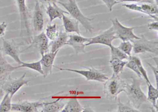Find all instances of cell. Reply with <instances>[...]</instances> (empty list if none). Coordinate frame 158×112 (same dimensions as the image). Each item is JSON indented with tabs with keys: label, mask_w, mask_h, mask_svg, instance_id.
<instances>
[{
	"label": "cell",
	"mask_w": 158,
	"mask_h": 112,
	"mask_svg": "<svg viewBox=\"0 0 158 112\" xmlns=\"http://www.w3.org/2000/svg\"><path fill=\"white\" fill-rule=\"evenodd\" d=\"M154 1V2H155V4L158 5V0H153Z\"/></svg>",
	"instance_id": "ab89813d"
},
{
	"label": "cell",
	"mask_w": 158,
	"mask_h": 112,
	"mask_svg": "<svg viewBox=\"0 0 158 112\" xmlns=\"http://www.w3.org/2000/svg\"><path fill=\"white\" fill-rule=\"evenodd\" d=\"M7 27V24L5 22L0 24V37H2L5 35V32Z\"/></svg>",
	"instance_id": "8d00e7d4"
},
{
	"label": "cell",
	"mask_w": 158,
	"mask_h": 112,
	"mask_svg": "<svg viewBox=\"0 0 158 112\" xmlns=\"http://www.w3.org/2000/svg\"><path fill=\"white\" fill-rule=\"evenodd\" d=\"M118 112H140L139 109H135L132 106H129L127 104L123 103L120 101V99H118Z\"/></svg>",
	"instance_id": "4dcf8cb0"
},
{
	"label": "cell",
	"mask_w": 158,
	"mask_h": 112,
	"mask_svg": "<svg viewBox=\"0 0 158 112\" xmlns=\"http://www.w3.org/2000/svg\"><path fill=\"white\" fill-rule=\"evenodd\" d=\"M111 21L112 23V27L115 36L123 42L127 41L131 42L140 38L134 33V29L137 27H127L124 26L116 18L114 20H111Z\"/></svg>",
	"instance_id": "5b68a950"
},
{
	"label": "cell",
	"mask_w": 158,
	"mask_h": 112,
	"mask_svg": "<svg viewBox=\"0 0 158 112\" xmlns=\"http://www.w3.org/2000/svg\"><path fill=\"white\" fill-rule=\"evenodd\" d=\"M101 1L107 6L110 12L112 11L114 6H115L116 4L120 3L118 0H101Z\"/></svg>",
	"instance_id": "d6a6232c"
},
{
	"label": "cell",
	"mask_w": 158,
	"mask_h": 112,
	"mask_svg": "<svg viewBox=\"0 0 158 112\" xmlns=\"http://www.w3.org/2000/svg\"><path fill=\"white\" fill-rule=\"evenodd\" d=\"M148 27L150 30H153L158 32V21H154L149 23L148 24Z\"/></svg>",
	"instance_id": "d590c367"
},
{
	"label": "cell",
	"mask_w": 158,
	"mask_h": 112,
	"mask_svg": "<svg viewBox=\"0 0 158 112\" xmlns=\"http://www.w3.org/2000/svg\"><path fill=\"white\" fill-rule=\"evenodd\" d=\"M133 45V50L135 54H140L146 52L153 53L157 56L158 54V42L154 40H148L144 35L141 37L131 41Z\"/></svg>",
	"instance_id": "277c9868"
},
{
	"label": "cell",
	"mask_w": 158,
	"mask_h": 112,
	"mask_svg": "<svg viewBox=\"0 0 158 112\" xmlns=\"http://www.w3.org/2000/svg\"><path fill=\"white\" fill-rule=\"evenodd\" d=\"M19 68H26L30 69L33 70L35 71L41 75H43V71L41 67V62L40 60L36 62H31V63H26L23 62L22 64L18 66Z\"/></svg>",
	"instance_id": "484cf974"
},
{
	"label": "cell",
	"mask_w": 158,
	"mask_h": 112,
	"mask_svg": "<svg viewBox=\"0 0 158 112\" xmlns=\"http://www.w3.org/2000/svg\"><path fill=\"white\" fill-rule=\"evenodd\" d=\"M120 3L121 2H129L137 3H155L153 0H118ZM157 5V4H156Z\"/></svg>",
	"instance_id": "836d02e7"
},
{
	"label": "cell",
	"mask_w": 158,
	"mask_h": 112,
	"mask_svg": "<svg viewBox=\"0 0 158 112\" xmlns=\"http://www.w3.org/2000/svg\"><path fill=\"white\" fill-rule=\"evenodd\" d=\"M148 65L149 66L150 68H151L152 70V71L153 74H154V77H155V81H156V85H157V88H158V65H156V67L152 66V64L148 63Z\"/></svg>",
	"instance_id": "e575fe53"
},
{
	"label": "cell",
	"mask_w": 158,
	"mask_h": 112,
	"mask_svg": "<svg viewBox=\"0 0 158 112\" xmlns=\"http://www.w3.org/2000/svg\"><path fill=\"white\" fill-rule=\"evenodd\" d=\"M148 96L147 97V101L149 102L152 105V107L158 111V88H155L151 83H148Z\"/></svg>",
	"instance_id": "7402d4cb"
},
{
	"label": "cell",
	"mask_w": 158,
	"mask_h": 112,
	"mask_svg": "<svg viewBox=\"0 0 158 112\" xmlns=\"http://www.w3.org/2000/svg\"><path fill=\"white\" fill-rule=\"evenodd\" d=\"M68 38L69 35L68 33L63 31H60L57 38L52 41L49 45V47H51V52H54L57 50H60L61 48L66 45Z\"/></svg>",
	"instance_id": "d6986e66"
},
{
	"label": "cell",
	"mask_w": 158,
	"mask_h": 112,
	"mask_svg": "<svg viewBox=\"0 0 158 112\" xmlns=\"http://www.w3.org/2000/svg\"><path fill=\"white\" fill-rule=\"evenodd\" d=\"M117 48L128 56H131V53L133 51V45L131 41H123Z\"/></svg>",
	"instance_id": "f546056e"
},
{
	"label": "cell",
	"mask_w": 158,
	"mask_h": 112,
	"mask_svg": "<svg viewBox=\"0 0 158 112\" xmlns=\"http://www.w3.org/2000/svg\"><path fill=\"white\" fill-rule=\"evenodd\" d=\"M65 103L61 102L60 99H58L52 102H43L41 112H59L61 111Z\"/></svg>",
	"instance_id": "ffe728a7"
},
{
	"label": "cell",
	"mask_w": 158,
	"mask_h": 112,
	"mask_svg": "<svg viewBox=\"0 0 158 112\" xmlns=\"http://www.w3.org/2000/svg\"><path fill=\"white\" fill-rule=\"evenodd\" d=\"M126 85L125 82L119 75L113 73L112 77L104 82L103 93L109 99L117 100L118 95L125 91Z\"/></svg>",
	"instance_id": "3957f363"
},
{
	"label": "cell",
	"mask_w": 158,
	"mask_h": 112,
	"mask_svg": "<svg viewBox=\"0 0 158 112\" xmlns=\"http://www.w3.org/2000/svg\"><path fill=\"white\" fill-rule=\"evenodd\" d=\"M61 71H66L75 72L84 76L86 78L87 80L96 81L99 82L104 83L109 77L105 73L102 72V71L95 69V68H89L87 70L72 69L70 68H62L58 67H55Z\"/></svg>",
	"instance_id": "8992f818"
},
{
	"label": "cell",
	"mask_w": 158,
	"mask_h": 112,
	"mask_svg": "<svg viewBox=\"0 0 158 112\" xmlns=\"http://www.w3.org/2000/svg\"><path fill=\"white\" fill-rule=\"evenodd\" d=\"M109 62L113 71V73L115 75H119L123 72L127 61H124L118 59H113L110 60Z\"/></svg>",
	"instance_id": "cb8c5ba5"
},
{
	"label": "cell",
	"mask_w": 158,
	"mask_h": 112,
	"mask_svg": "<svg viewBox=\"0 0 158 112\" xmlns=\"http://www.w3.org/2000/svg\"><path fill=\"white\" fill-rule=\"evenodd\" d=\"M45 34L49 40L51 41L55 40L59 34L57 25L54 24L53 25H48L46 28V33Z\"/></svg>",
	"instance_id": "83f0119b"
},
{
	"label": "cell",
	"mask_w": 158,
	"mask_h": 112,
	"mask_svg": "<svg viewBox=\"0 0 158 112\" xmlns=\"http://www.w3.org/2000/svg\"><path fill=\"white\" fill-rule=\"evenodd\" d=\"M2 48H1L0 47V51H1Z\"/></svg>",
	"instance_id": "60d3db41"
},
{
	"label": "cell",
	"mask_w": 158,
	"mask_h": 112,
	"mask_svg": "<svg viewBox=\"0 0 158 112\" xmlns=\"http://www.w3.org/2000/svg\"><path fill=\"white\" fill-rule=\"evenodd\" d=\"M3 45V50L5 54L12 58L18 64L21 65L23 61L20 59L19 52L15 45L12 41L2 38Z\"/></svg>",
	"instance_id": "9a60e30c"
},
{
	"label": "cell",
	"mask_w": 158,
	"mask_h": 112,
	"mask_svg": "<svg viewBox=\"0 0 158 112\" xmlns=\"http://www.w3.org/2000/svg\"><path fill=\"white\" fill-rule=\"evenodd\" d=\"M140 6L142 13L148 15L154 21H158V5L155 3H143Z\"/></svg>",
	"instance_id": "44dd1931"
},
{
	"label": "cell",
	"mask_w": 158,
	"mask_h": 112,
	"mask_svg": "<svg viewBox=\"0 0 158 112\" xmlns=\"http://www.w3.org/2000/svg\"><path fill=\"white\" fill-rule=\"evenodd\" d=\"M84 107L81 106L77 98L70 99L67 103L65 104L61 112H82Z\"/></svg>",
	"instance_id": "603a6c76"
},
{
	"label": "cell",
	"mask_w": 158,
	"mask_h": 112,
	"mask_svg": "<svg viewBox=\"0 0 158 112\" xmlns=\"http://www.w3.org/2000/svg\"><path fill=\"white\" fill-rule=\"evenodd\" d=\"M19 13L21 23V35L23 33V29H26L27 32L28 37L30 36V29H29V22H28V13L27 7L26 0H16Z\"/></svg>",
	"instance_id": "5bb4252c"
},
{
	"label": "cell",
	"mask_w": 158,
	"mask_h": 112,
	"mask_svg": "<svg viewBox=\"0 0 158 112\" xmlns=\"http://www.w3.org/2000/svg\"><path fill=\"white\" fill-rule=\"evenodd\" d=\"M4 94H5V92L4 91L3 89L1 87H0V102L3 98Z\"/></svg>",
	"instance_id": "74e56055"
},
{
	"label": "cell",
	"mask_w": 158,
	"mask_h": 112,
	"mask_svg": "<svg viewBox=\"0 0 158 112\" xmlns=\"http://www.w3.org/2000/svg\"><path fill=\"white\" fill-rule=\"evenodd\" d=\"M33 25L34 30L37 33H41L44 26V17L40 3L35 0L33 17Z\"/></svg>",
	"instance_id": "7c38bea8"
},
{
	"label": "cell",
	"mask_w": 158,
	"mask_h": 112,
	"mask_svg": "<svg viewBox=\"0 0 158 112\" xmlns=\"http://www.w3.org/2000/svg\"><path fill=\"white\" fill-rule=\"evenodd\" d=\"M43 102L20 101L16 103L12 104L11 111L20 112H38L41 108Z\"/></svg>",
	"instance_id": "8fae6325"
},
{
	"label": "cell",
	"mask_w": 158,
	"mask_h": 112,
	"mask_svg": "<svg viewBox=\"0 0 158 112\" xmlns=\"http://www.w3.org/2000/svg\"><path fill=\"white\" fill-rule=\"evenodd\" d=\"M130 83H126L124 92L128 99V102L135 109H139L141 105L147 102V96L141 89V80L134 77H131Z\"/></svg>",
	"instance_id": "6da1fadb"
},
{
	"label": "cell",
	"mask_w": 158,
	"mask_h": 112,
	"mask_svg": "<svg viewBox=\"0 0 158 112\" xmlns=\"http://www.w3.org/2000/svg\"><path fill=\"white\" fill-rule=\"evenodd\" d=\"M132 56V58L133 59V60L135 62L139 70L142 78H144L147 84L151 83L148 77L147 71H146V70L145 69L144 67H143L140 59L138 57L135 56Z\"/></svg>",
	"instance_id": "f1b7e54d"
},
{
	"label": "cell",
	"mask_w": 158,
	"mask_h": 112,
	"mask_svg": "<svg viewBox=\"0 0 158 112\" xmlns=\"http://www.w3.org/2000/svg\"><path fill=\"white\" fill-rule=\"evenodd\" d=\"M83 112H94V111H93V110H92L91 107L89 106H86V107H84Z\"/></svg>",
	"instance_id": "f35d334b"
},
{
	"label": "cell",
	"mask_w": 158,
	"mask_h": 112,
	"mask_svg": "<svg viewBox=\"0 0 158 112\" xmlns=\"http://www.w3.org/2000/svg\"><path fill=\"white\" fill-rule=\"evenodd\" d=\"M48 4L46 13L48 16L51 22H52L56 19L62 20L63 14H69L67 11L58 7L56 4V2H48Z\"/></svg>",
	"instance_id": "e0dca14e"
},
{
	"label": "cell",
	"mask_w": 158,
	"mask_h": 112,
	"mask_svg": "<svg viewBox=\"0 0 158 112\" xmlns=\"http://www.w3.org/2000/svg\"><path fill=\"white\" fill-rule=\"evenodd\" d=\"M110 48L111 52L110 59H118L121 60L128 59L129 56L123 51H121L118 48L115 47L113 45L110 47Z\"/></svg>",
	"instance_id": "4316f807"
},
{
	"label": "cell",
	"mask_w": 158,
	"mask_h": 112,
	"mask_svg": "<svg viewBox=\"0 0 158 112\" xmlns=\"http://www.w3.org/2000/svg\"><path fill=\"white\" fill-rule=\"evenodd\" d=\"M59 50L54 52H48L42 56L40 61L43 72V77H47L52 73L53 63Z\"/></svg>",
	"instance_id": "4fadbf2b"
},
{
	"label": "cell",
	"mask_w": 158,
	"mask_h": 112,
	"mask_svg": "<svg viewBox=\"0 0 158 112\" xmlns=\"http://www.w3.org/2000/svg\"><path fill=\"white\" fill-rule=\"evenodd\" d=\"M12 97L9 93H5L0 103V112H9L11 111Z\"/></svg>",
	"instance_id": "d4e9b609"
},
{
	"label": "cell",
	"mask_w": 158,
	"mask_h": 112,
	"mask_svg": "<svg viewBox=\"0 0 158 112\" xmlns=\"http://www.w3.org/2000/svg\"><path fill=\"white\" fill-rule=\"evenodd\" d=\"M90 38L84 37L80 35H69V38L67 40L66 45L72 46L74 49L76 54H81L85 53V43H89Z\"/></svg>",
	"instance_id": "9c48e42d"
},
{
	"label": "cell",
	"mask_w": 158,
	"mask_h": 112,
	"mask_svg": "<svg viewBox=\"0 0 158 112\" xmlns=\"http://www.w3.org/2000/svg\"><path fill=\"white\" fill-rule=\"evenodd\" d=\"M19 68L18 67H14L10 64L0 51V82L4 81L11 73Z\"/></svg>",
	"instance_id": "2e32d148"
},
{
	"label": "cell",
	"mask_w": 158,
	"mask_h": 112,
	"mask_svg": "<svg viewBox=\"0 0 158 112\" xmlns=\"http://www.w3.org/2000/svg\"><path fill=\"white\" fill-rule=\"evenodd\" d=\"M115 36L112 26L108 30L103 32L100 34L90 38V41L85 44V46L94 44H101L110 47L112 45L113 41L117 39Z\"/></svg>",
	"instance_id": "ba28073f"
},
{
	"label": "cell",
	"mask_w": 158,
	"mask_h": 112,
	"mask_svg": "<svg viewBox=\"0 0 158 112\" xmlns=\"http://www.w3.org/2000/svg\"><path fill=\"white\" fill-rule=\"evenodd\" d=\"M26 73H24L21 77L15 79H12L9 76L2 86L5 93H9L12 97L24 85H27L28 81L26 79Z\"/></svg>",
	"instance_id": "52a82bcc"
},
{
	"label": "cell",
	"mask_w": 158,
	"mask_h": 112,
	"mask_svg": "<svg viewBox=\"0 0 158 112\" xmlns=\"http://www.w3.org/2000/svg\"><path fill=\"white\" fill-rule=\"evenodd\" d=\"M57 3L63 6L71 17L78 21L83 25L86 32L92 33L94 27L91 22L93 18H89L85 16L80 10L76 0H57Z\"/></svg>",
	"instance_id": "7a4b0ae2"
},
{
	"label": "cell",
	"mask_w": 158,
	"mask_h": 112,
	"mask_svg": "<svg viewBox=\"0 0 158 112\" xmlns=\"http://www.w3.org/2000/svg\"><path fill=\"white\" fill-rule=\"evenodd\" d=\"M49 47V39L43 32L34 36L31 45L27 49L35 48L39 51L40 55L42 56L48 52Z\"/></svg>",
	"instance_id": "30bf717a"
},
{
	"label": "cell",
	"mask_w": 158,
	"mask_h": 112,
	"mask_svg": "<svg viewBox=\"0 0 158 112\" xmlns=\"http://www.w3.org/2000/svg\"><path fill=\"white\" fill-rule=\"evenodd\" d=\"M62 20L65 33H75L77 34L81 35L78 21L72 17H68L64 14H63Z\"/></svg>",
	"instance_id": "ac0fdd59"
},
{
	"label": "cell",
	"mask_w": 158,
	"mask_h": 112,
	"mask_svg": "<svg viewBox=\"0 0 158 112\" xmlns=\"http://www.w3.org/2000/svg\"><path fill=\"white\" fill-rule=\"evenodd\" d=\"M127 60H127V62L126 64L125 67L130 69L131 70L133 71L136 74V75L138 76V77H139L140 79H141L142 78V76H141V74H140V72H139V70L135 62L133 60V59L132 58L131 56H129Z\"/></svg>",
	"instance_id": "1f68e13d"
}]
</instances>
